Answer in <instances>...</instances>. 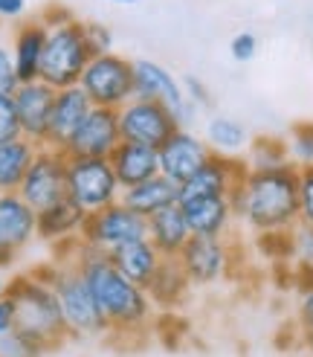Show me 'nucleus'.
<instances>
[{"label":"nucleus","instance_id":"nucleus-21","mask_svg":"<svg viewBox=\"0 0 313 357\" xmlns=\"http://www.w3.org/2000/svg\"><path fill=\"white\" fill-rule=\"evenodd\" d=\"M87 212L79 209L70 198H61L38 212V238L47 241L49 247H58L67 241H81Z\"/></svg>","mask_w":313,"mask_h":357},{"label":"nucleus","instance_id":"nucleus-30","mask_svg":"<svg viewBox=\"0 0 313 357\" xmlns=\"http://www.w3.org/2000/svg\"><path fill=\"white\" fill-rule=\"evenodd\" d=\"M284 142H287L290 166H296V169H310L313 166V122L296 125Z\"/></svg>","mask_w":313,"mask_h":357},{"label":"nucleus","instance_id":"nucleus-28","mask_svg":"<svg viewBox=\"0 0 313 357\" xmlns=\"http://www.w3.org/2000/svg\"><path fill=\"white\" fill-rule=\"evenodd\" d=\"M203 139H206V146L212 149V154H223V157H241V151L250 146L247 128L232 116H212L206 122Z\"/></svg>","mask_w":313,"mask_h":357},{"label":"nucleus","instance_id":"nucleus-23","mask_svg":"<svg viewBox=\"0 0 313 357\" xmlns=\"http://www.w3.org/2000/svg\"><path fill=\"white\" fill-rule=\"evenodd\" d=\"M148 241L156 247V253L163 259H177L183 253V247L191 241V229L180 204L148 218Z\"/></svg>","mask_w":313,"mask_h":357},{"label":"nucleus","instance_id":"nucleus-43","mask_svg":"<svg viewBox=\"0 0 313 357\" xmlns=\"http://www.w3.org/2000/svg\"><path fill=\"white\" fill-rule=\"evenodd\" d=\"M6 294H9V282H6L3 276H0V299H3Z\"/></svg>","mask_w":313,"mask_h":357},{"label":"nucleus","instance_id":"nucleus-6","mask_svg":"<svg viewBox=\"0 0 313 357\" xmlns=\"http://www.w3.org/2000/svg\"><path fill=\"white\" fill-rule=\"evenodd\" d=\"M79 87L96 108H111V111L125 108L134 99V61L119 56V52L96 56L81 73Z\"/></svg>","mask_w":313,"mask_h":357},{"label":"nucleus","instance_id":"nucleus-16","mask_svg":"<svg viewBox=\"0 0 313 357\" xmlns=\"http://www.w3.org/2000/svg\"><path fill=\"white\" fill-rule=\"evenodd\" d=\"M156 154H160V174L183 186L203 169V163L212 157V149L206 146L203 137L191 134L188 128H180L156 149Z\"/></svg>","mask_w":313,"mask_h":357},{"label":"nucleus","instance_id":"nucleus-34","mask_svg":"<svg viewBox=\"0 0 313 357\" xmlns=\"http://www.w3.org/2000/svg\"><path fill=\"white\" fill-rule=\"evenodd\" d=\"M24 137L21 134V119H17V108L12 96H0V142H9Z\"/></svg>","mask_w":313,"mask_h":357},{"label":"nucleus","instance_id":"nucleus-4","mask_svg":"<svg viewBox=\"0 0 313 357\" xmlns=\"http://www.w3.org/2000/svg\"><path fill=\"white\" fill-rule=\"evenodd\" d=\"M56 291L61 311H64V323L70 337H99L108 334V323L96 305V299L87 288L84 276L79 273V267L67 259H56L52 264L41 267L38 271Z\"/></svg>","mask_w":313,"mask_h":357},{"label":"nucleus","instance_id":"nucleus-39","mask_svg":"<svg viewBox=\"0 0 313 357\" xmlns=\"http://www.w3.org/2000/svg\"><path fill=\"white\" fill-rule=\"evenodd\" d=\"M296 331H313V288H307L299 296V308H296Z\"/></svg>","mask_w":313,"mask_h":357},{"label":"nucleus","instance_id":"nucleus-11","mask_svg":"<svg viewBox=\"0 0 313 357\" xmlns=\"http://www.w3.org/2000/svg\"><path fill=\"white\" fill-rule=\"evenodd\" d=\"M180 125L168 108L145 99H131L125 108H119V134L122 142H136V146L160 149L163 142L177 134Z\"/></svg>","mask_w":313,"mask_h":357},{"label":"nucleus","instance_id":"nucleus-3","mask_svg":"<svg viewBox=\"0 0 313 357\" xmlns=\"http://www.w3.org/2000/svg\"><path fill=\"white\" fill-rule=\"evenodd\" d=\"M9 299L15 305V331L29 337L32 343H38L44 351L58 349L70 331L64 323L61 302L52 291V284L38 273H21L9 282Z\"/></svg>","mask_w":313,"mask_h":357},{"label":"nucleus","instance_id":"nucleus-17","mask_svg":"<svg viewBox=\"0 0 313 357\" xmlns=\"http://www.w3.org/2000/svg\"><path fill=\"white\" fill-rule=\"evenodd\" d=\"M12 99H15V108H17V119H21V134L32 142H38V146H44L52 102H56V91L38 79V82L17 84Z\"/></svg>","mask_w":313,"mask_h":357},{"label":"nucleus","instance_id":"nucleus-31","mask_svg":"<svg viewBox=\"0 0 313 357\" xmlns=\"http://www.w3.org/2000/svg\"><path fill=\"white\" fill-rule=\"evenodd\" d=\"M290 250H293L296 267H307V271H313V227L310 224L299 221L290 229Z\"/></svg>","mask_w":313,"mask_h":357},{"label":"nucleus","instance_id":"nucleus-42","mask_svg":"<svg viewBox=\"0 0 313 357\" xmlns=\"http://www.w3.org/2000/svg\"><path fill=\"white\" fill-rule=\"evenodd\" d=\"M296 343H299V349H302L307 357H313V331H299Z\"/></svg>","mask_w":313,"mask_h":357},{"label":"nucleus","instance_id":"nucleus-40","mask_svg":"<svg viewBox=\"0 0 313 357\" xmlns=\"http://www.w3.org/2000/svg\"><path fill=\"white\" fill-rule=\"evenodd\" d=\"M26 12V0H0V21H17Z\"/></svg>","mask_w":313,"mask_h":357},{"label":"nucleus","instance_id":"nucleus-22","mask_svg":"<svg viewBox=\"0 0 313 357\" xmlns=\"http://www.w3.org/2000/svg\"><path fill=\"white\" fill-rule=\"evenodd\" d=\"M111 166L122 189H131L160 174V154L156 149L136 146V142H119L111 154Z\"/></svg>","mask_w":313,"mask_h":357},{"label":"nucleus","instance_id":"nucleus-44","mask_svg":"<svg viewBox=\"0 0 313 357\" xmlns=\"http://www.w3.org/2000/svg\"><path fill=\"white\" fill-rule=\"evenodd\" d=\"M111 3H125L128 6V3H136V0H111Z\"/></svg>","mask_w":313,"mask_h":357},{"label":"nucleus","instance_id":"nucleus-38","mask_svg":"<svg viewBox=\"0 0 313 357\" xmlns=\"http://www.w3.org/2000/svg\"><path fill=\"white\" fill-rule=\"evenodd\" d=\"M183 93H186V99L195 105V108H206L209 102H212V96H209V91H206V84L198 79V76H186L183 82Z\"/></svg>","mask_w":313,"mask_h":357},{"label":"nucleus","instance_id":"nucleus-9","mask_svg":"<svg viewBox=\"0 0 313 357\" xmlns=\"http://www.w3.org/2000/svg\"><path fill=\"white\" fill-rule=\"evenodd\" d=\"M139 238H148V221L143 215H136L122 201L104 206L99 212H90L84 221V233H81V241L102 250V253H111V250L128 241H139Z\"/></svg>","mask_w":313,"mask_h":357},{"label":"nucleus","instance_id":"nucleus-14","mask_svg":"<svg viewBox=\"0 0 313 357\" xmlns=\"http://www.w3.org/2000/svg\"><path fill=\"white\" fill-rule=\"evenodd\" d=\"M177 261L191 284H215L232 271V244L226 238L191 236Z\"/></svg>","mask_w":313,"mask_h":357},{"label":"nucleus","instance_id":"nucleus-25","mask_svg":"<svg viewBox=\"0 0 313 357\" xmlns=\"http://www.w3.org/2000/svg\"><path fill=\"white\" fill-rule=\"evenodd\" d=\"M108 259L113 261V267H116L122 276H128L131 282L143 284V288L154 279L156 267H160V261H163V256L156 253V247H154L148 238H139V241L122 244V247L111 250Z\"/></svg>","mask_w":313,"mask_h":357},{"label":"nucleus","instance_id":"nucleus-2","mask_svg":"<svg viewBox=\"0 0 313 357\" xmlns=\"http://www.w3.org/2000/svg\"><path fill=\"white\" fill-rule=\"evenodd\" d=\"M230 204L235 221L255 236H275L290 233L302 221L299 212V169L282 166L255 172L247 169L241 183L232 189Z\"/></svg>","mask_w":313,"mask_h":357},{"label":"nucleus","instance_id":"nucleus-1","mask_svg":"<svg viewBox=\"0 0 313 357\" xmlns=\"http://www.w3.org/2000/svg\"><path fill=\"white\" fill-rule=\"evenodd\" d=\"M52 250H56V259H67L79 267V273L84 276L87 288H90L104 323H108V334L143 337L151 331L156 319V305L151 302L143 284L131 282L128 276H122L116 271L108 253H102V250L84 241H67Z\"/></svg>","mask_w":313,"mask_h":357},{"label":"nucleus","instance_id":"nucleus-13","mask_svg":"<svg viewBox=\"0 0 313 357\" xmlns=\"http://www.w3.org/2000/svg\"><path fill=\"white\" fill-rule=\"evenodd\" d=\"M38 238V212L21 195H0V271L15 264V259Z\"/></svg>","mask_w":313,"mask_h":357},{"label":"nucleus","instance_id":"nucleus-20","mask_svg":"<svg viewBox=\"0 0 313 357\" xmlns=\"http://www.w3.org/2000/svg\"><path fill=\"white\" fill-rule=\"evenodd\" d=\"M183 215L188 221L191 236L206 238H226L235 224V212L230 198H191L183 201Z\"/></svg>","mask_w":313,"mask_h":357},{"label":"nucleus","instance_id":"nucleus-8","mask_svg":"<svg viewBox=\"0 0 313 357\" xmlns=\"http://www.w3.org/2000/svg\"><path fill=\"white\" fill-rule=\"evenodd\" d=\"M134 96L168 108L180 128H188L191 119H195V111H198L195 105L186 99L180 79L151 59H134Z\"/></svg>","mask_w":313,"mask_h":357},{"label":"nucleus","instance_id":"nucleus-12","mask_svg":"<svg viewBox=\"0 0 313 357\" xmlns=\"http://www.w3.org/2000/svg\"><path fill=\"white\" fill-rule=\"evenodd\" d=\"M122 142L119 134V111L111 108H90L84 122L76 128L64 146V154L70 160H111L116 146Z\"/></svg>","mask_w":313,"mask_h":357},{"label":"nucleus","instance_id":"nucleus-36","mask_svg":"<svg viewBox=\"0 0 313 357\" xmlns=\"http://www.w3.org/2000/svg\"><path fill=\"white\" fill-rule=\"evenodd\" d=\"M299 212H302V224L313 227V166L299 169Z\"/></svg>","mask_w":313,"mask_h":357},{"label":"nucleus","instance_id":"nucleus-7","mask_svg":"<svg viewBox=\"0 0 313 357\" xmlns=\"http://www.w3.org/2000/svg\"><path fill=\"white\" fill-rule=\"evenodd\" d=\"M67 198L87 215L122 201V186L111 160H70L67 157Z\"/></svg>","mask_w":313,"mask_h":357},{"label":"nucleus","instance_id":"nucleus-26","mask_svg":"<svg viewBox=\"0 0 313 357\" xmlns=\"http://www.w3.org/2000/svg\"><path fill=\"white\" fill-rule=\"evenodd\" d=\"M38 149H41L38 142H32L26 137L0 142V195H12L21 189Z\"/></svg>","mask_w":313,"mask_h":357},{"label":"nucleus","instance_id":"nucleus-15","mask_svg":"<svg viewBox=\"0 0 313 357\" xmlns=\"http://www.w3.org/2000/svg\"><path fill=\"white\" fill-rule=\"evenodd\" d=\"M247 160L243 157H223L212 154L203 163V169L180 186V204L191 198H230L232 189L247 174Z\"/></svg>","mask_w":313,"mask_h":357},{"label":"nucleus","instance_id":"nucleus-10","mask_svg":"<svg viewBox=\"0 0 313 357\" xmlns=\"http://www.w3.org/2000/svg\"><path fill=\"white\" fill-rule=\"evenodd\" d=\"M17 195H21L35 212H41L52 204H58L61 198H67V154L61 149L41 146Z\"/></svg>","mask_w":313,"mask_h":357},{"label":"nucleus","instance_id":"nucleus-18","mask_svg":"<svg viewBox=\"0 0 313 357\" xmlns=\"http://www.w3.org/2000/svg\"><path fill=\"white\" fill-rule=\"evenodd\" d=\"M93 102L87 99L81 87H67V91H56V102H52V114H49V128L44 146L49 149H61L70 142V137L76 134V128L84 122V116L90 114Z\"/></svg>","mask_w":313,"mask_h":357},{"label":"nucleus","instance_id":"nucleus-41","mask_svg":"<svg viewBox=\"0 0 313 357\" xmlns=\"http://www.w3.org/2000/svg\"><path fill=\"white\" fill-rule=\"evenodd\" d=\"M15 328V305H12V299H9V294L0 299V337L3 334H9Z\"/></svg>","mask_w":313,"mask_h":357},{"label":"nucleus","instance_id":"nucleus-24","mask_svg":"<svg viewBox=\"0 0 313 357\" xmlns=\"http://www.w3.org/2000/svg\"><path fill=\"white\" fill-rule=\"evenodd\" d=\"M122 204L131 206L136 215H143L145 221L156 212H163L174 204H180V186L168 181L166 174H156L151 181L131 186V189H122Z\"/></svg>","mask_w":313,"mask_h":357},{"label":"nucleus","instance_id":"nucleus-33","mask_svg":"<svg viewBox=\"0 0 313 357\" xmlns=\"http://www.w3.org/2000/svg\"><path fill=\"white\" fill-rule=\"evenodd\" d=\"M84 44L90 50V56H104V52H113V32L111 26H104L99 21H84Z\"/></svg>","mask_w":313,"mask_h":357},{"label":"nucleus","instance_id":"nucleus-32","mask_svg":"<svg viewBox=\"0 0 313 357\" xmlns=\"http://www.w3.org/2000/svg\"><path fill=\"white\" fill-rule=\"evenodd\" d=\"M44 354L47 351L38 343H32L29 337H24L15 328L0 337V357H44Z\"/></svg>","mask_w":313,"mask_h":357},{"label":"nucleus","instance_id":"nucleus-37","mask_svg":"<svg viewBox=\"0 0 313 357\" xmlns=\"http://www.w3.org/2000/svg\"><path fill=\"white\" fill-rule=\"evenodd\" d=\"M17 73L12 61V50L6 44H0V96H12L17 91Z\"/></svg>","mask_w":313,"mask_h":357},{"label":"nucleus","instance_id":"nucleus-35","mask_svg":"<svg viewBox=\"0 0 313 357\" xmlns=\"http://www.w3.org/2000/svg\"><path fill=\"white\" fill-rule=\"evenodd\" d=\"M230 56L238 64H247L258 56V35L255 32H238L235 38L230 41Z\"/></svg>","mask_w":313,"mask_h":357},{"label":"nucleus","instance_id":"nucleus-5","mask_svg":"<svg viewBox=\"0 0 313 357\" xmlns=\"http://www.w3.org/2000/svg\"><path fill=\"white\" fill-rule=\"evenodd\" d=\"M90 50L84 44V21L70 17L64 24H52L47 32L44 59L38 79L49 84L52 91H67V87H79L81 73L90 64Z\"/></svg>","mask_w":313,"mask_h":357},{"label":"nucleus","instance_id":"nucleus-29","mask_svg":"<svg viewBox=\"0 0 313 357\" xmlns=\"http://www.w3.org/2000/svg\"><path fill=\"white\" fill-rule=\"evenodd\" d=\"M243 160H247V166L255 169V172L290 166L287 142L278 139V137H255V139H250V151H247Z\"/></svg>","mask_w":313,"mask_h":357},{"label":"nucleus","instance_id":"nucleus-19","mask_svg":"<svg viewBox=\"0 0 313 357\" xmlns=\"http://www.w3.org/2000/svg\"><path fill=\"white\" fill-rule=\"evenodd\" d=\"M47 32H49V26L41 21V17H29V21H24L15 32L12 61H15V73H17V82L21 84L24 82H38Z\"/></svg>","mask_w":313,"mask_h":357},{"label":"nucleus","instance_id":"nucleus-27","mask_svg":"<svg viewBox=\"0 0 313 357\" xmlns=\"http://www.w3.org/2000/svg\"><path fill=\"white\" fill-rule=\"evenodd\" d=\"M188 288H191V282H188V276H186V271L180 267L177 259H163L160 267H156L154 279L145 284L151 302L156 308H163V311L177 308L180 302L186 299Z\"/></svg>","mask_w":313,"mask_h":357}]
</instances>
